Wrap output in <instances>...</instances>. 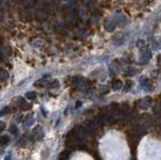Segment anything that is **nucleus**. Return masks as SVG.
Masks as SVG:
<instances>
[{
  "mask_svg": "<svg viewBox=\"0 0 161 160\" xmlns=\"http://www.w3.org/2000/svg\"><path fill=\"white\" fill-rule=\"evenodd\" d=\"M7 142H9V138L8 136H1L0 137V145H5Z\"/></svg>",
  "mask_w": 161,
  "mask_h": 160,
  "instance_id": "nucleus-1",
  "label": "nucleus"
},
{
  "mask_svg": "<svg viewBox=\"0 0 161 160\" xmlns=\"http://www.w3.org/2000/svg\"><path fill=\"white\" fill-rule=\"evenodd\" d=\"M10 131L12 133H17V130H15V126H12L11 129H10Z\"/></svg>",
  "mask_w": 161,
  "mask_h": 160,
  "instance_id": "nucleus-2",
  "label": "nucleus"
},
{
  "mask_svg": "<svg viewBox=\"0 0 161 160\" xmlns=\"http://www.w3.org/2000/svg\"><path fill=\"white\" fill-rule=\"evenodd\" d=\"M4 128H5L4 127V124H0V132H2L4 130Z\"/></svg>",
  "mask_w": 161,
  "mask_h": 160,
  "instance_id": "nucleus-3",
  "label": "nucleus"
}]
</instances>
